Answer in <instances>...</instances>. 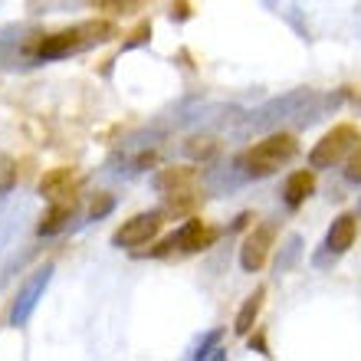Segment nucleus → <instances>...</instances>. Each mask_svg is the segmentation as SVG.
I'll return each mask as SVG.
<instances>
[{"mask_svg": "<svg viewBox=\"0 0 361 361\" xmlns=\"http://www.w3.org/2000/svg\"><path fill=\"white\" fill-rule=\"evenodd\" d=\"M118 37V27L115 20H82L76 27L56 30V33H39L37 47H33V56L39 63H53V59H66V56H79V53H89V49L102 47L109 39Z\"/></svg>", "mask_w": 361, "mask_h": 361, "instance_id": "f257e3e1", "label": "nucleus"}, {"mask_svg": "<svg viewBox=\"0 0 361 361\" xmlns=\"http://www.w3.org/2000/svg\"><path fill=\"white\" fill-rule=\"evenodd\" d=\"M329 102V99H325ZM322 99L312 92V89H295V92H286L279 99H269L267 105H259L253 115L243 118V132H273L279 122L286 118H299V122H312L322 112Z\"/></svg>", "mask_w": 361, "mask_h": 361, "instance_id": "f03ea898", "label": "nucleus"}, {"mask_svg": "<svg viewBox=\"0 0 361 361\" xmlns=\"http://www.w3.org/2000/svg\"><path fill=\"white\" fill-rule=\"evenodd\" d=\"M299 154V142H295V135L289 132H269L263 142H257L253 148H247L243 154H237L240 164H243V171H247L250 180L257 178H269L276 174L283 164H289Z\"/></svg>", "mask_w": 361, "mask_h": 361, "instance_id": "7ed1b4c3", "label": "nucleus"}, {"mask_svg": "<svg viewBox=\"0 0 361 361\" xmlns=\"http://www.w3.org/2000/svg\"><path fill=\"white\" fill-rule=\"evenodd\" d=\"M43 30L33 23H4L0 27V73H27L37 69L39 59L33 56L37 37Z\"/></svg>", "mask_w": 361, "mask_h": 361, "instance_id": "20e7f679", "label": "nucleus"}, {"mask_svg": "<svg viewBox=\"0 0 361 361\" xmlns=\"http://www.w3.org/2000/svg\"><path fill=\"white\" fill-rule=\"evenodd\" d=\"M220 240V230L217 227H207L204 220L190 217L184 220L178 230H174L168 240H161L154 250H148V253H138V257H171V253H204V250H210L214 243Z\"/></svg>", "mask_w": 361, "mask_h": 361, "instance_id": "39448f33", "label": "nucleus"}, {"mask_svg": "<svg viewBox=\"0 0 361 361\" xmlns=\"http://www.w3.org/2000/svg\"><path fill=\"white\" fill-rule=\"evenodd\" d=\"M358 145H361V132L352 122H342L315 142V148L309 152V164H312V168H332V164L345 161Z\"/></svg>", "mask_w": 361, "mask_h": 361, "instance_id": "423d86ee", "label": "nucleus"}, {"mask_svg": "<svg viewBox=\"0 0 361 361\" xmlns=\"http://www.w3.org/2000/svg\"><path fill=\"white\" fill-rule=\"evenodd\" d=\"M53 273H56V267H53V263H43V267H37L23 279L17 299L10 305V325H13V329H23V325L33 319L39 299H43V293H47L49 283H53Z\"/></svg>", "mask_w": 361, "mask_h": 361, "instance_id": "0eeeda50", "label": "nucleus"}, {"mask_svg": "<svg viewBox=\"0 0 361 361\" xmlns=\"http://www.w3.org/2000/svg\"><path fill=\"white\" fill-rule=\"evenodd\" d=\"M164 207L161 210H142V214H135L122 224V227L112 233V247L118 250H135V247H145V243H152L158 237V230L164 227Z\"/></svg>", "mask_w": 361, "mask_h": 361, "instance_id": "6e6552de", "label": "nucleus"}, {"mask_svg": "<svg viewBox=\"0 0 361 361\" xmlns=\"http://www.w3.org/2000/svg\"><path fill=\"white\" fill-rule=\"evenodd\" d=\"M355 237H358V217H355V214H338V217L332 220L329 233H325L322 250L315 253V267H329V263H335L338 257H345V253L352 250Z\"/></svg>", "mask_w": 361, "mask_h": 361, "instance_id": "1a4fd4ad", "label": "nucleus"}, {"mask_svg": "<svg viewBox=\"0 0 361 361\" xmlns=\"http://www.w3.org/2000/svg\"><path fill=\"white\" fill-rule=\"evenodd\" d=\"M273 237H276L273 224H259V227L250 230L243 247H240V267H243V273H259V269L267 267L269 250H273Z\"/></svg>", "mask_w": 361, "mask_h": 361, "instance_id": "9d476101", "label": "nucleus"}, {"mask_svg": "<svg viewBox=\"0 0 361 361\" xmlns=\"http://www.w3.org/2000/svg\"><path fill=\"white\" fill-rule=\"evenodd\" d=\"M76 214H79V194L63 197V200H49V210L39 217L37 233L39 237H56V233H63L76 220Z\"/></svg>", "mask_w": 361, "mask_h": 361, "instance_id": "9b49d317", "label": "nucleus"}, {"mask_svg": "<svg viewBox=\"0 0 361 361\" xmlns=\"http://www.w3.org/2000/svg\"><path fill=\"white\" fill-rule=\"evenodd\" d=\"M194 180H197L194 168H164L154 178V190L164 197H180V194H194Z\"/></svg>", "mask_w": 361, "mask_h": 361, "instance_id": "f8f14e48", "label": "nucleus"}, {"mask_svg": "<svg viewBox=\"0 0 361 361\" xmlns=\"http://www.w3.org/2000/svg\"><path fill=\"white\" fill-rule=\"evenodd\" d=\"M39 194L47 200H63L76 194V171L73 168H53L39 178Z\"/></svg>", "mask_w": 361, "mask_h": 361, "instance_id": "ddd939ff", "label": "nucleus"}, {"mask_svg": "<svg viewBox=\"0 0 361 361\" xmlns=\"http://www.w3.org/2000/svg\"><path fill=\"white\" fill-rule=\"evenodd\" d=\"M312 190H315L312 171H293L289 178H286V184H283V204L289 210H299L305 200L312 197Z\"/></svg>", "mask_w": 361, "mask_h": 361, "instance_id": "4468645a", "label": "nucleus"}, {"mask_svg": "<svg viewBox=\"0 0 361 361\" xmlns=\"http://www.w3.org/2000/svg\"><path fill=\"white\" fill-rule=\"evenodd\" d=\"M263 299H267V286H257L253 295H247V302L240 305L237 319H233V335L247 338V335L253 332V325H257V319H259V309H263Z\"/></svg>", "mask_w": 361, "mask_h": 361, "instance_id": "2eb2a0df", "label": "nucleus"}, {"mask_svg": "<svg viewBox=\"0 0 361 361\" xmlns=\"http://www.w3.org/2000/svg\"><path fill=\"white\" fill-rule=\"evenodd\" d=\"M299 257H302V237H299V233H289L286 243L279 247V253H276V273H289V269L299 263Z\"/></svg>", "mask_w": 361, "mask_h": 361, "instance_id": "dca6fc26", "label": "nucleus"}, {"mask_svg": "<svg viewBox=\"0 0 361 361\" xmlns=\"http://www.w3.org/2000/svg\"><path fill=\"white\" fill-rule=\"evenodd\" d=\"M184 152H188L190 161H210L217 154V142L214 138H188L184 142Z\"/></svg>", "mask_w": 361, "mask_h": 361, "instance_id": "f3484780", "label": "nucleus"}, {"mask_svg": "<svg viewBox=\"0 0 361 361\" xmlns=\"http://www.w3.org/2000/svg\"><path fill=\"white\" fill-rule=\"evenodd\" d=\"M148 43H152V20H142V23L128 33V39H122V53L138 49V47H148Z\"/></svg>", "mask_w": 361, "mask_h": 361, "instance_id": "a211bd4d", "label": "nucleus"}, {"mask_svg": "<svg viewBox=\"0 0 361 361\" xmlns=\"http://www.w3.org/2000/svg\"><path fill=\"white\" fill-rule=\"evenodd\" d=\"M89 4L99 10H109V13H135L145 0H89Z\"/></svg>", "mask_w": 361, "mask_h": 361, "instance_id": "6ab92c4d", "label": "nucleus"}, {"mask_svg": "<svg viewBox=\"0 0 361 361\" xmlns=\"http://www.w3.org/2000/svg\"><path fill=\"white\" fill-rule=\"evenodd\" d=\"M220 338H224V329H214V332H207V335H204V338H200V342L188 352V358H207V355L217 348Z\"/></svg>", "mask_w": 361, "mask_h": 361, "instance_id": "aec40b11", "label": "nucleus"}, {"mask_svg": "<svg viewBox=\"0 0 361 361\" xmlns=\"http://www.w3.org/2000/svg\"><path fill=\"white\" fill-rule=\"evenodd\" d=\"M115 210V197L112 194H95L92 204H89V220H102L105 214Z\"/></svg>", "mask_w": 361, "mask_h": 361, "instance_id": "412c9836", "label": "nucleus"}, {"mask_svg": "<svg viewBox=\"0 0 361 361\" xmlns=\"http://www.w3.org/2000/svg\"><path fill=\"white\" fill-rule=\"evenodd\" d=\"M33 253H37V247H27V250H23V253H20V257H13V259H10V263H7V267L0 269V289H4V286H7L10 279H13V273H17V269L23 267V263H27L30 257H33Z\"/></svg>", "mask_w": 361, "mask_h": 361, "instance_id": "4be33fe9", "label": "nucleus"}, {"mask_svg": "<svg viewBox=\"0 0 361 361\" xmlns=\"http://www.w3.org/2000/svg\"><path fill=\"white\" fill-rule=\"evenodd\" d=\"M345 178L355 180V184H361V145L355 148L352 154H348V168H345Z\"/></svg>", "mask_w": 361, "mask_h": 361, "instance_id": "5701e85b", "label": "nucleus"}, {"mask_svg": "<svg viewBox=\"0 0 361 361\" xmlns=\"http://www.w3.org/2000/svg\"><path fill=\"white\" fill-rule=\"evenodd\" d=\"M247 338H250V348H257V352L263 355V358H269V355H273V352H269V348H267V338H263V332H257V335H247Z\"/></svg>", "mask_w": 361, "mask_h": 361, "instance_id": "b1692460", "label": "nucleus"}, {"mask_svg": "<svg viewBox=\"0 0 361 361\" xmlns=\"http://www.w3.org/2000/svg\"><path fill=\"white\" fill-rule=\"evenodd\" d=\"M190 17V10H188V0H178V4H171V20H188Z\"/></svg>", "mask_w": 361, "mask_h": 361, "instance_id": "393cba45", "label": "nucleus"}, {"mask_svg": "<svg viewBox=\"0 0 361 361\" xmlns=\"http://www.w3.org/2000/svg\"><path fill=\"white\" fill-rule=\"evenodd\" d=\"M17 188V178H7V180H0V204H4V200H7V194L10 190Z\"/></svg>", "mask_w": 361, "mask_h": 361, "instance_id": "a878e982", "label": "nucleus"}, {"mask_svg": "<svg viewBox=\"0 0 361 361\" xmlns=\"http://www.w3.org/2000/svg\"><path fill=\"white\" fill-rule=\"evenodd\" d=\"M358 207H361V204H358Z\"/></svg>", "mask_w": 361, "mask_h": 361, "instance_id": "bb28decb", "label": "nucleus"}]
</instances>
